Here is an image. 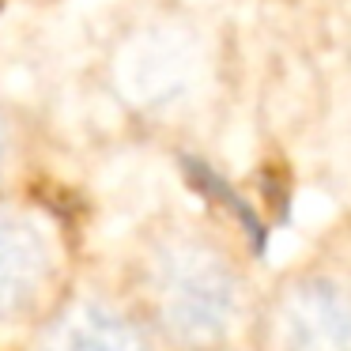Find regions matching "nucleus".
<instances>
[{"instance_id": "nucleus-1", "label": "nucleus", "mask_w": 351, "mask_h": 351, "mask_svg": "<svg viewBox=\"0 0 351 351\" xmlns=\"http://www.w3.org/2000/svg\"><path fill=\"white\" fill-rule=\"evenodd\" d=\"M242 42L200 0H121L95 53L114 114L144 140L208 147L242 99Z\"/></svg>"}, {"instance_id": "nucleus-2", "label": "nucleus", "mask_w": 351, "mask_h": 351, "mask_svg": "<svg viewBox=\"0 0 351 351\" xmlns=\"http://www.w3.org/2000/svg\"><path fill=\"white\" fill-rule=\"evenodd\" d=\"M117 287L162 351H230L250 340L265 276L234 223L174 204L132 230Z\"/></svg>"}, {"instance_id": "nucleus-3", "label": "nucleus", "mask_w": 351, "mask_h": 351, "mask_svg": "<svg viewBox=\"0 0 351 351\" xmlns=\"http://www.w3.org/2000/svg\"><path fill=\"white\" fill-rule=\"evenodd\" d=\"M250 351H351V219L265 276Z\"/></svg>"}, {"instance_id": "nucleus-4", "label": "nucleus", "mask_w": 351, "mask_h": 351, "mask_svg": "<svg viewBox=\"0 0 351 351\" xmlns=\"http://www.w3.org/2000/svg\"><path fill=\"white\" fill-rule=\"evenodd\" d=\"M76 287L72 234L49 204L0 197V340L23 343Z\"/></svg>"}, {"instance_id": "nucleus-5", "label": "nucleus", "mask_w": 351, "mask_h": 351, "mask_svg": "<svg viewBox=\"0 0 351 351\" xmlns=\"http://www.w3.org/2000/svg\"><path fill=\"white\" fill-rule=\"evenodd\" d=\"M19 351H162L117 283H80Z\"/></svg>"}, {"instance_id": "nucleus-6", "label": "nucleus", "mask_w": 351, "mask_h": 351, "mask_svg": "<svg viewBox=\"0 0 351 351\" xmlns=\"http://www.w3.org/2000/svg\"><path fill=\"white\" fill-rule=\"evenodd\" d=\"M313 125L321 132V174L336 185V193L351 197V46L332 64L325 91L313 102Z\"/></svg>"}, {"instance_id": "nucleus-7", "label": "nucleus", "mask_w": 351, "mask_h": 351, "mask_svg": "<svg viewBox=\"0 0 351 351\" xmlns=\"http://www.w3.org/2000/svg\"><path fill=\"white\" fill-rule=\"evenodd\" d=\"M12 155H16V129H12V114H8V106L0 102V185H4V178H8Z\"/></svg>"}, {"instance_id": "nucleus-8", "label": "nucleus", "mask_w": 351, "mask_h": 351, "mask_svg": "<svg viewBox=\"0 0 351 351\" xmlns=\"http://www.w3.org/2000/svg\"><path fill=\"white\" fill-rule=\"evenodd\" d=\"M295 4H306V8H310V4H328V0H295Z\"/></svg>"}, {"instance_id": "nucleus-9", "label": "nucleus", "mask_w": 351, "mask_h": 351, "mask_svg": "<svg viewBox=\"0 0 351 351\" xmlns=\"http://www.w3.org/2000/svg\"><path fill=\"white\" fill-rule=\"evenodd\" d=\"M230 351H250V348H230Z\"/></svg>"}]
</instances>
